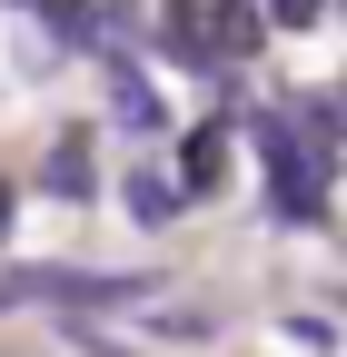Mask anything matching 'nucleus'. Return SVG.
Here are the masks:
<instances>
[{"label": "nucleus", "instance_id": "f03ea898", "mask_svg": "<svg viewBox=\"0 0 347 357\" xmlns=\"http://www.w3.org/2000/svg\"><path fill=\"white\" fill-rule=\"evenodd\" d=\"M119 119H129V129H159V100H149L139 79H119Z\"/></svg>", "mask_w": 347, "mask_h": 357}, {"label": "nucleus", "instance_id": "f257e3e1", "mask_svg": "<svg viewBox=\"0 0 347 357\" xmlns=\"http://www.w3.org/2000/svg\"><path fill=\"white\" fill-rule=\"evenodd\" d=\"M179 169H189V189H219V129H199V139L179 149Z\"/></svg>", "mask_w": 347, "mask_h": 357}, {"label": "nucleus", "instance_id": "423d86ee", "mask_svg": "<svg viewBox=\"0 0 347 357\" xmlns=\"http://www.w3.org/2000/svg\"><path fill=\"white\" fill-rule=\"evenodd\" d=\"M0 229H10V189H0Z\"/></svg>", "mask_w": 347, "mask_h": 357}, {"label": "nucleus", "instance_id": "7ed1b4c3", "mask_svg": "<svg viewBox=\"0 0 347 357\" xmlns=\"http://www.w3.org/2000/svg\"><path fill=\"white\" fill-rule=\"evenodd\" d=\"M129 208H139V218H169V208H179V199H169V189H159V178H129Z\"/></svg>", "mask_w": 347, "mask_h": 357}, {"label": "nucleus", "instance_id": "20e7f679", "mask_svg": "<svg viewBox=\"0 0 347 357\" xmlns=\"http://www.w3.org/2000/svg\"><path fill=\"white\" fill-rule=\"evenodd\" d=\"M50 189H60V199H79V189H90V169H79V149H60V159H50Z\"/></svg>", "mask_w": 347, "mask_h": 357}, {"label": "nucleus", "instance_id": "39448f33", "mask_svg": "<svg viewBox=\"0 0 347 357\" xmlns=\"http://www.w3.org/2000/svg\"><path fill=\"white\" fill-rule=\"evenodd\" d=\"M278 20H288V30H308V20H318V0H278Z\"/></svg>", "mask_w": 347, "mask_h": 357}]
</instances>
